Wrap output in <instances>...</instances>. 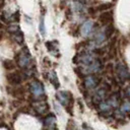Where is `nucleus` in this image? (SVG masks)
Instances as JSON below:
<instances>
[{
	"label": "nucleus",
	"instance_id": "1",
	"mask_svg": "<svg viewBox=\"0 0 130 130\" xmlns=\"http://www.w3.org/2000/svg\"><path fill=\"white\" fill-rule=\"evenodd\" d=\"M29 89L31 94L34 95V98L36 100H45V95H44V86L43 84L39 81V80H32L30 82L29 85Z\"/></svg>",
	"mask_w": 130,
	"mask_h": 130
},
{
	"label": "nucleus",
	"instance_id": "2",
	"mask_svg": "<svg viewBox=\"0 0 130 130\" xmlns=\"http://www.w3.org/2000/svg\"><path fill=\"white\" fill-rule=\"evenodd\" d=\"M17 65L20 68L26 69L29 68L31 65V57L27 50H22L17 55Z\"/></svg>",
	"mask_w": 130,
	"mask_h": 130
},
{
	"label": "nucleus",
	"instance_id": "3",
	"mask_svg": "<svg viewBox=\"0 0 130 130\" xmlns=\"http://www.w3.org/2000/svg\"><path fill=\"white\" fill-rule=\"evenodd\" d=\"M56 98L64 107H66L69 110V107H71L72 99H73L70 91H63V90L58 91L56 93Z\"/></svg>",
	"mask_w": 130,
	"mask_h": 130
},
{
	"label": "nucleus",
	"instance_id": "4",
	"mask_svg": "<svg viewBox=\"0 0 130 130\" xmlns=\"http://www.w3.org/2000/svg\"><path fill=\"white\" fill-rule=\"evenodd\" d=\"M113 20H114L113 12H112V11H108V10L102 12V13L99 15V17H98L99 23H100L101 25H104V26L109 25V24H112Z\"/></svg>",
	"mask_w": 130,
	"mask_h": 130
},
{
	"label": "nucleus",
	"instance_id": "5",
	"mask_svg": "<svg viewBox=\"0 0 130 130\" xmlns=\"http://www.w3.org/2000/svg\"><path fill=\"white\" fill-rule=\"evenodd\" d=\"M116 73L117 75L120 77L121 80H126L130 78V72L128 70V68L125 66V64L123 63H118L116 66Z\"/></svg>",
	"mask_w": 130,
	"mask_h": 130
},
{
	"label": "nucleus",
	"instance_id": "6",
	"mask_svg": "<svg viewBox=\"0 0 130 130\" xmlns=\"http://www.w3.org/2000/svg\"><path fill=\"white\" fill-rule=\"evenodd\" d=\"M100 82V78L95 75H87L83 79V85L86 89H91L94 88Z\"/></svg>",
	"mask_w": 130,
	"mask_h": 130
},
{
	"label": "nucleus",
	"instance_id": "7",
	"mask_svg": "<svg viewBox=\"0 0 130 130\" xmlns=\"http://www.w3.org/2000/svg\"><path fill=\"white\" fill-rule=\"evenodd\" d=\"M92 28H93V22H92V20H89V19L88 20H85L82 23V25L80 26V35L82 37H87L91 32Z\"/></svg>",
	"mask_w": 130,
	"mask_h": 130
},
{
	"label": "nucleus",
	"instance_id": "8",
	"mask_svg": "<svg viewBox=\"0 0 130 130\" xmlns=\"http://www.w3.org/2000/svg\"><path fill=\"white\" fill-rule=\"evenodd\" d=\"M34 109L38 114H44L48 111V104L45 100H37V102L34 103Z\"/></svg>",
	"mask_w": 130,
	"mask_h": 130
},
{
	"label": "nucleus",
	"instance_id": "9",
	"mask_svg": "<svg viewBox=\"0 0 130 130\" xmlns=\"http://www.w3.org/2000/svg\"><path fill=\"white\" fill-rule=\"evenodd\" d=\"M7 80L11 84H19L22 82V76L20 72H11L7 74Z\"/></svg>",
	"mask_w": 130,
	"mask_h": 130
},
{
	"label": "nucleus",
	"instance_id": "10",
	"mask_svg": "<svg viewBox=\"0 0 130 130\" xmlns=\"http://www.w3.org/2000/svg\"><path fill=\"white\" fill-rule=\"evenodd\" d=\"M56 118L54 115H49L45 119V126L48 128V130H53L56 128Z\"/></svg>",
	"mask_w": 130,
	"mask_h": 130
},
{
	"label": "nucleus",
	"instance_id": "11",
	"mask_svg": "<svg viewBox=\"0 0 130 130\" xmlns=\"http://www.w3.org/2000/svg\"><path fill=\"white\" fill-rule=\"evenodd\" d=\"M48 77H49L50 82L54 85V87H55V88H58V87H59V80H58V77H57V75H56V73H55L54 70H52V71L49 72Z\"/></svg>",
	"mask_w": 130,
	"mask_h": 130
},
{
	"label": "nucleus",
	"instance_id": "12",
	"mask_svg": "<svg viewBox=\"0 0 130 130\" xmlns=\"http://www.w3.org/2000/svg\"><path fill=\"white\" fill-rule=\"evenodd\" d=\"M108 56L109 58H114L116 56V40H113L108 47Z\"/></svg>",
	"mask_w": 130,
	"mask_h": 130
},
{
	"label": "nucleus",
	"instance_id": "13",
	"mask_svg": "<svg viewBox=\"0 0 130 130\" xmlns=\"http://www.w3.org/2000/svg\"><path fill=\"white\" fill-rule=\"evenodd\" d=\"M98 108H99V111L102 112V113H108V112H110L111 109H112V107L110 106V104H109L108 102H105V101L101 102V103L98 105Z\"/></svg>",
	"mask_w": 130,
	"mask_h": 130
},
{
	"label": "nucleus",
	"instance_id": "14",
	"mask_svg": "<svg viewBox=\"0 0 130 130\" xmlns=\"http://www.w3.org/2000/svg\"><path fill=\"white\" fill-rule=\"evenodd\" d=\"M107 102L110 104V106H111L112 108H116V107L119 105V95H118L117 93H115V94H113L112 96H110Z\"/></svg>",
	"mask_w": 130,
	"mask_h": 130
},
{
	"label": "nucleus",
	"instance_id": "15",
	"mask_svg": "<svg viewBox=\"0 0 130 130\" xmlns=\"http://www.w3.org/2000/svg\"><path fill=\"white\" fill-rule=\"evenodd\" d=\"M114 30H115V27H114L113 24L106 25V27H105V29H104V34H105V36H106V39H109V38L113 35Z\"/></svg>",
	"mask_w": 130,
	"mask_h": 130
},
{
	"label": "nucleus",
	"instance_id": "16",
	"mask_svg": "<svg viewBox=\"0 0 130 130\" xmlns=\"http://www.w3.org/2000/svg\"><path fill=\"white\" fill-rule=\"evenodd\" d=\"M120 111L121 113H130V101H125L124 103L121 104L120 106Z\"/></svg>",
	"mask_w": 130,
	"mask_h": 130
},
{
	"label": "nucleus",
	"instance_id": "17",
	"mask_svg": "<svg viewBox=\"0 0 130 130\" xmlns=\"http://www.w3.org/2000/svg\"><path fill=\"white\" fill-rule=\"evenodd\" d=\"M44 19H45L44 14H42V15H41V18H40V26H39V29H40V32H41V35H42L43 37H44L45 34H46V28H45V22H44Z\"/></svg>",
	"mask_w": 130,
	"mask_h": 130
},
{
	"label": "nucleus",
	"instance_id": "18",
	"mask_svg": "<svg viewBox=\"0 0 130 130\" xmlns=\"http://www.w3.org/2000/svg\"><path fill=\"white\" fill-rule=\"evenodd\" d=\"M112 7H113V4L112 3H104V4H101V5L96 6L95 9H96V11H99V10H105V11H107L108 9H110Z\"/></svg>",
	"mask_w": 130,
	"mask_h": 130
},
{
	"label": "nucleus",
	"instance_id": "19",
	"mask_svg": "<svg viewBox=\"0 0 130 130\" xmlns=\"http://www.w3.org/2000/svg\"><path fill=\"white\" fill-rule=\"evenodd\" d=\"M66 130H76V125L73 120H69L66 126Z\"/></svg>",
	"mask_w": 130,
	"mask_h": 130
},
{
	"label": "nucleus",
	"instance_id": "20",
	"mask_svg": "<svg viewBox=\"0 0 130 130\" xmlns=\"http://www.w3.org/2000/svg\"><path fill=\"white\" fill-rule=\"evenodd\" d=\"M4 66L6 67V68H8V69H12V68H14V64L11 62V61H5L4 62Z\"/></svg>",
	"mask_w": 130,
	"mask_h": 130
},
{
	"label": "nucleus",
	"instance_id": "21",
	"mask_svg": "<svg viewBox=\"0 0 130 130\" xmlns=\"http://www.w3.org/2000/svg\"><path fill=\"white\" fill-rule=\"evenodd\" d=\"M126 93H127V95L130 98V85L127 87V89H126Z\"/></svg>",
	"mask_w": 130,
	"mask_h": 130
},
{
	"label": "nucleus",
	"instance_id": "22",
	"mask_svg": "<svg viewBox=\"0 0 130 130\" xmlns=\"http://www.w3.org/2000/svg\"><path fill=\"white\" fill-rule=\"evenodd\" d=\"M53 130H58V129H57V128H55V129H53Z\"/></svg>",
	"mask_w": 130,
	"mask_h": 130
}]
</instances>
